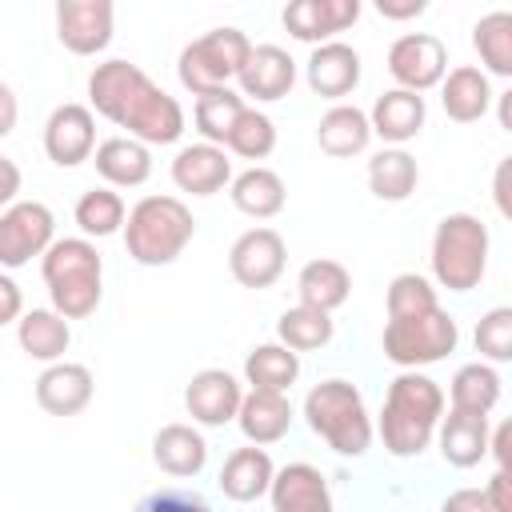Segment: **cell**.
<instances>
[{"label": "cell", "instance_id": "25", "mask_svg": "<svg viewBox=\"0 0 512 512\" xmlns=\"http://www.w3.org/2000/svg\"><path fill=\"white\" fill-rule=\"evenodd\" d=\"M272 476H276L272 456H268L264 448L248 444V448L228 452V460H224L216 484H220V492H224L228 500H236V504H252V500H260V496H268Z\"/></svg>", "mask_w": 512, "mask_h": 512}, {"label": "cell", "instance_id": "37", "mask_svg": "<svg viewBox=\"0 0 512 512\" xmlns=\"http://www.w3.org/2000/svg\"><path fill=\"white\" fill-rule=\"evenodd\" d=\"M332 332H336L332 316H328V312H316V308H304V304L284 308L280 320H276V340H280L284 348H292L296 356L324 348V344L332 340Z\"/></svg>", "mask_w": 512, "mask_h": 512}, {"label": "cell", "instance_id": "35", "mask_svg": "<svg viewBox=\"0 0 512 512\" xmlns=\"http://www.w3.org/2000/svg\"><path fill=\"white\" fill-rule=\"evenodd\" d=\"M76 228L84 240H104V236H116L124 228V216H128V204L116 188H88L80 200H76Z\"/></svg>", "mask_w": 512, "mask_h": 512}, {"label": "cell", "instance_id": "2", "mask_svg": "<svg viewBox=\"0 0 512 512\" xmlns=\"http://www.w3.org/2000/svg\"><path fill=\"white\" fill-rule=\"evenodd\" d=\"M444 404H448L444 388L432 376L400 372L384 392V408H380V420L372 432H380L384 448L396 460H412L432 444L436 424L444 416Z\"/></svg>", "mask_w": 512, "mask_h": 512}, {"label": "cell", "instance_id": "41", "mask_svg": "<svg viewBox=\"0 0 512 512\" xmlns=\"http://www.w3.org/2000/svg\"><path fill=\"white\" fill-rule=\"evenodd\" d=\"M436 288L428 276L420 272H400L392 276L388 284V320L392 316H412V312H424V308H436Z\"/></svg>", "mask_w": 512, "mask_h": 512}, {"label": "cell", "instance_id": "19", "mask_svg": "<svg viewBox=\"0 0 512 512\" xmlns=\"http://www.w3.org/2000/svg\"><path fill=\"white\" fill-rule=\"evenodd\" d=\"M96 380L88 364H72V360H56L36 376V404L48 416H76L92 404Z\"/></svg>", "mask_w": 512, "mask_h": 512}, {"label": "cell", "instance_id": "47", "mask_svg": "<svg viewBox=\"0 0 512 512\" xmlns=\"http://www.w3.org/2000/svg\"><path fill=\"white\" fill-rule=\"evenodd\" d=\"M376 12L384 20H412L428 12V0H376Z\"/></svg>", "mask_w": 512, "mask_h": 512}, {"label": "cell", "instance_id": "5", "mask_svg": "<svg viewBox=\"0 0 512 512\" xmlns=\"http://www.w3.org/2000/svg\"><path fill=\"white\" fill-rule=\"evenodd\" d=\"M304 420L336 456H352V460L364 456L372 448V436H376L360 388L352 380H340V376L320 380L316 388H308Z\"/></svg>", "mask_w": 512, "mask_h": 512}, {"label": "cell", "instance_id": "13", "mask_svg": "<svg viewBox=\"0 0 512 512\" xmlns=\"http://www.w3.org/2000/svg\"><path fill=\"white\" fill-rule=\"evenodd\" d=\"M44 152L56 168H76L96 152V116L88 104H56L44 120Z\"/></svg>", "mask_w": 512, "mask_h": 512}, {"label": "cell", "instance_id": "14", "mask_svg": "<svg viewBox=\"0 0 512 512\" xmlns=\"http://www.w3.org/2000/svg\"><path fill=\"white\" fill-rule=\"evenodd\" d=\"M240 400L244 388L228 368H200L184 388V408L204 428H224L228 420H236Z\"/></svg>", "mask_w": 512, "mask_h": 512}, {"label": "cell", "instance_id": "7", "mask_svg": "<svg viewBox=\"0 0 512 512\" xmlns=\"http://www.w3.org/2000/svg\"><path fill=\"white\" fill-rule=\"evenodd\" d=\"M456 344H460V328L452 312H444L440 304L412 316H392L380 336L384 360H392L400 372H420L428 364H440L448 352H456Z\"/></svg>", "mask_w": 512, "mask_h": 512}, {"label": "cell", "instance_id": "12", "mask_svg": "<svg viewBox=\"0 0 512 512\" xmlns=\"http://www.w3.org/2000/svg\"><path fill=\"white\" fill-rule=\"evenodd\" d=\"M116 4L112 0H60L56 4V40L72 56H96L112 44Z\"/></svg>", "mask_w": 512, "mask_h": 512}, {"label": "cell", "instance_id": "45", "mask_svg": "<svg viewBox=\"0 0 512 512\" xmlns=\"http://www.w3.org/2000/svg\"><path fill=\"white\" fill-rule=\"evenodd\" d=\"M20 184H24V176H20V164H16L12 156H0V212L16 204V196H20Z\"/></svg>", "mask_w": 512, "mask_h": 512}, {"label": "cell", "instance_id": "50", "mask_svg": "<svg viewBox=\"0 0 512 512\" xmlns=\"http://www.w3.org/2000/svg\"><path fill=\"white\" fill-rule=\"evenodd\" d=\"M492 196H496V208L508 216V212H512V204H508V156L496 164V184H492Z\"/></svg>", "mask_w": 512, "mask_h": 512}, {"label": "cell", "instance_id": "3", "mask_svg": "<svg viewBox=\"0 0 512 512\" xmlns=\"http://www.w3.org/2000/svg\"><path fill=\"white\" fill-rule=\"evenodd\" d=\"M40 272H44V284H48L52 312H60L64 320H84L100 308L104 260H100L92 240H84V236L52 240L48 252L40 256Z\"/></svg>", "mask_w": 512, "mask_h": 512}, {"label": "cell", "instance_id": "34", "mask_svg": "<svg viewBox=\"0 0 512 512\" xmlns=\"http://www.w3.org/2000/svg\"><path fill=\"white\" fill-rule=\"evenodd\" d=\"M500 372L484 360L476 364H460L452 384H448V400H452V412H468V416H488L496 404H500Z\"/></svg>", "mask_w": 512, "mask_h": 512}, {"label": "cell", "instance_id": "39", "mask_svg": "<svg viewBox=\"0 0 512 512\" xmlns=\"http://www.w3.org/2000/svg\"><path fill=\"white\" fill-rule=\"evenodd\" d=\"M272 148H276V124L260 108H244L236 116L232 132L224 136V152H232L240 160H264V156H272Z\"/></svg>", "mask_w": 512, "mask_h": 512}, {"label": "cell", "instance_id": "16", "mask_svg": "<svg viewBox=\"0 0 512 512\" xmlns=\"http://www.w3.org/2000/svg\"><path fill=\"white\" fill-rule=\"evenodd\" d=\"M360 72H364V68H360V52H356L352 44H344V40L316 44V48L308 52V60H304V80H308V88H312L316 96H324V100H336V104H344V96L356 92Z\"/></svg>", "mask_w": 512, "mask_h": 512}, {"label": "cell", "instance_id": "20", "mask_svg": "<svg viewBox=\"0 0 512 512\" xmlns=\"http://www.w3.org/2000/svg\"><path fill=\"white\" fill-rule=\"evenodd\" d=\"M172 184L188 196H216L220 188L232 184V160L216 144H204V140L184 144L172 156Z\"/></svg>", "mask_w": 512, "mask_h": 512}, {"label": "cell", "instance_id": "33", "mask_svg": "<svg viewBox=\"0 0 512 512\" xmlns=\"http://www.w3.org/2000/svg\"><path fill=\"white\" fill-rule=\"evenodd\" d=\"M296 376H300V356L292 348H284L280 340L256 344L244 356V384L256 388V392H284L288 396Z\"/></svg>", "mask_w": 512, "mask_h": 512}, {"label": "cell", "instance_id": "32", "mask_svg": "<svg viewBox=\"0 0 512 512\" xmlns=\"http://www.w3.org/2000/svg\"><path fill=\"white\" fill-rule=\"evenodd\" d=\"M420 184V164L404 148H380L368 160V192L384 204H404Z\"/></svg>", "mask_w": 512, "mask_h": 512}, {"label": "cell", "instance_id": "46", "mask_svg": "<svg viewBox=\"0 0 512 512\" xmlns=\"http://www.w3.org/2000/svg\"><path fill=\"white\" fill-rule=\"evenodd\" d=\"M484 496H488V504H492L496 512H512V480H508V468H496V472L488 476Z\"/></svg>", "mask_w": 512, "mask_h": 512}, {"label": "cell", "instance_id": "8", "mask_svg": "<svg viewBox=\"0 0 512 512\" xmlns=\"http://www.w3.org/2000/svg\"><path fill=\"white\" fill-rule=\"evenodd\" d=\"M248 52H252V40L240 28H212L192 44H184L176 60V76L192 96H204V92L228 88L240 76Z\"/></svg>", "mask_w": 512, "mask_h": 512}, {"label": "cell", "instance_id": "9", "mask_svg": "<svg viewBox=\"0 0 512 512\" xmlns=\"http://www.w3.org/2000/svg\"><path fill=\"white\" fill-rule=\"evenodd\" d=\"M56 240V216L40 200H16L0 212V268H24L32 256H44Z\"/></svg>", "mask_w": 512, "mask_h": 512}, {"label": "cell", "instance_id": "38", "mask_svg": "<svg viewBox=\"0 0 512 512\" xmlns=\"http://www.w3.org/2000/svg\"><path fill=\"white\" fill-rule=\"evenodd\" d=\"M244 108H248V104H244V96H240V92H232V88H216V92L196 96L192 116H196V132L204 136V144L224 148V136L232 132V124H236V116H240Z\"/></svg>", "mask_w": 512, "mask_h": 512}, {"label": "cell", "instance_id": "1", "mask_svg": "<svg viewBox=\"0 0 512 512\" xmlns=\"http://www.w3.org/2000/svg\"><path fill=\"white\" fill-rule=\"evenodd\" d=\"M88 108L92 116L112 120L124 136L140 144H176L184 136V108L168 96L140 64L132 60H104L88 76Z\"/></svg>", "mask_w": 512, "mask_h": 512}, {"label": "cell", "instance_id": "44", "mask_svg": "<svg viewBox=\"0 0 512 512\" xmlns=\"http://www.w3.org/2000/svg\"><path fill=\"white\" fill-rule=\"evenodd\" d=\"M440 512H496V508L488 504L484 488H456V492L444 496Z\"/></svg>", "mask_w": 512, "mask_h": 512}, {"label": "cell", "instance_id": "40", "mask_svg": "<svg viewBox=\"0 0 512 512\" xmlns=\"http://www.w3.org/2000/svg\"><path fill=\"white\" fill-rule=\"evenodd\" d=\"M476 352L492 364H504L512 360V308L500 304V308H488L480 320H476Z\"/></svg>", "mask_w": 512, "mask_h": 512}, {"label": "cell", "instance_id": "29", "mask_svg": "<svg viewBox=\"0 0 512 512\" xmlns=\"http://www.w3.org/2000/svg\"><path fill=\"white\" fill-rule=\"evenodd\" d=\"M228 196H232L236 212H244V216H252V220H272V216L284 212L288 188H284V180H280L272 168L252 164V168H244V172L232 176Z\"/></svg>", "mask_w": 512, "mask_h": 512}, {"label": "cell", "instance_id": "43", "mask_svg": "<svg viewBox=\"0 0 512 512\" xmlns=\"http://www.w3.org/2000/svg\"><path fill=\"white\" fill-rule=\"evenodd\" d=\"M24 316V292H20V284L0 268V328L4 324H16Z\"/></svg>", "mask_w": 512, "mask_h": 512}, {"label": "cell", "instance_id": "10", "mask_svg": "<svg viewBox=\"0 0 512 512\" xmlns=\"http://www.w3.org/2000/svg\"><path fill=\"white\" fill-rule=\"evenodd\" d=\"M388 72H392L396 88L416 92V96L428 88H440V80L448 72V48L432 32H404L388 44Z\"/></svg>", "mask_w": 512, "mask_h": 512}, {"label": "cell", "instance_id": "26", "mask_svg": "<svg viewBox=\"0 0 512 512\" xmlns=\"http://www.w3.org/2000/svg\"><path fill=\"white\" fill-rule=\"evenodd\" d=\"M152 460L160 472H168L176 480L200 476L208 464V440L192 424H164L152 436Z\"/></svg>", "mask_w": 512, "mask_h": 512}, {"label": "cell", "instance_id": "31", "mask_svg": "<svg viewBox=\"0 0 512 512\" xmlns=\"http://www.w3.org/2000/svg\"><path fill=\"white\" fill-rule=\"evenodd\" d=\"M16 344L24 348V356H32L40 364H56V360H64V352L72 344V328L52 308H28L16 320Z\"/></svg>", "mask_w": 512, "mask_h": 512}, {"label": "cell", "instance_id": "15", "mask_svg": "<svg viewBox=\"0 0 512 512\" xmlns=\"http://www.w3.org/2000/svg\"><path fill=\"white\" fill-rule=\"evenodd\" d=\"M280 20L292 40H304L316 48V44L336 40V32H344L360 20V0H292V4H284Z\"/></svg>", "mask_w": 512, "mask_h": 512}, {"label": "cell", "instance_id": "24", "mask_svg": "<svg viewBox=\"0 0 512 512\" xmlns=\"http://www.w3.org/2000/svg\"><path fill=\"white\" fill-rule=\"evenodd\" d=\"M92 164L108 188H140L152 176V148L132 136H108L96 144Z\"/></svg>", "mask_w": 512, "mask_h": 512}, {"label": "cell", "instance_id": "49", "mask_svg": "<svg viewBox=\"0 0 512 512\" xmlns=\"http://www.w3.org/2000/svg\"><path fill=\"white\" fill-rule=\"evenodd\" d=\"M16 120H20V100H16V92L0 80V140L16 128Z\"/></svg>", "mask_w": 512, "mask_h": 512}, {"label": "cell", "instance_id": "11", "mask_svg": "<svg viewBox=\"0 0 512 512\" xmlns=\"http://www.w3.org/2000/svg\"><path fill=\"white\" fill-rule=\"evenodd\" d=\"M288 244L276 228H248L228 248V272L240 288H272L284 276Z\"/></svg>", "mask_w": 512, "mask_h": 512}, {"label": "cell", "instance_id": "18", "mask_svg": "<svg viewBox=\"0 0 512 512\" xmlns=\"http://www.w3.org/2000/svg\"><path fill=\"white\" fill-rule=\"evenodd\" d=\"M240 96H252L256 104L284 100L296 84V60L280 44H252L244 68H240Z\"/></svg>", "mask_w": 512, "mask_h": 512}, {"label": "cell", "instance_id": "23", "mask_svg": "<svg viewBox=\"0 0 512 512\" xmlns=\"http://www.w3.org/2000/svg\"><path fill=\"white\" fill-rule=\"evenodd\" d=\"M496 92H492V80L476 68V64H456L444 72L440 80V104H444V116L456 120V124H476L484 120V112L492 108Z\"/></svg>", "mask_w": 512, "mask_h": 512}, {"label": "cell", "instance_id": "17", "mask_svg": "<svg viewBox=\"0 0 512 512\" xmlns=\"http://www.w3.org/2000/svg\"><path fill=\"white\" fill-rule=\"evenodd\" d=\"M268 500H272V512H336L324 472L308 460H292L276 468L268 484Z\"/></svg>", "mask_w": 512, "mask_h": 512}, {"label": "cell", "instance_id": "42", "mask_svg": "<svg viewBox=\"0 0 512 512\" xmlns=\"http://www.w3.org/2000/svg\"><path fill=\"white\" fill-rule=\"evenodd\" d=\"M136 512H212V508H208V500H200L196 492L160 488V492H152Z\"/></svg>", "mask_w": 512, "mask_h": 512}, {"label": "cell", "instance_id": "48", "mask_svg": "<svg viewBox=\"0 0 512 512\" xmlns=\"http://www.w3.org/2000/svg\"><path fill=\"white\" fill-rule=\"evenodd\" d=\"M512 424L504 420V424H496L492 432H488V452L496 456V468H508V456H512Z\"/></svg>", "mask_w": 512, "mask_h": 512}, {"label": "cell", "instance_id": "21", "mask_svg": "<svg viewBox=\"0 0 512 512\" xmlns=\"http://www.w3.org/2000/svg\"><path fill=\"white\" fill-rule=\"evenodd\" d=\"M424 120H428V104H424V96L404 92V88H388V92H380L376 104H372V112H368V128H372V136H380L388 148H404L408 140H416L420 128H424Z\"/></svg>", "mask_w": 512, "mask_h": 512}, {"label": "cell", "instance_id": "28", "mask_svg": "<svg viewBox=\"0 0 512 512\" xmlns=\"http://www.w3.org/2000/svg\"><path fill=\"white\" fill-rule=\"evenodd\" d=\"M316 144L320 152H328L332 160H348L360 156L372 144V128H368V112L356 104H332L320 124H316Z\"/></svg>", "mask_w": 512, "mask_h": 512}, {"label": "cell", "instance_id": "22", "mask_svg": "<svg viewBox=\"0 0 512 512\" xmlns=\"http://www.w3.org/2000/svg\"><path fill=\"white\" fill-rule=\"evenodd\" d=\"M292 420H296V412H292V400L284 392H256V388H248L240 408H236V424H240L244 440L256 444V448L284 440Z\"/></svg>", "mask_w": 512, "mask_h": 512}, {"label": "cell", "instance_id": "27", "mask_svg": "<svg viewBox=\"0 0 512 512\" xmlns=\"http://www.w3.org/2000/svg\"><path fill=\"white\" fill-rule=\"evenodd\" d=\"M488 416H468V412H452L440 416L436 424V444H440V456L444 464L452 468H472L488 456Z\"/></svg>", "mask_w": 512, "mask_h": 512}, {"label": "cell", "instance_id": "6", "mask_svg": "<svg viewBox=\"0 0 512 512\" xmlns=\"http://www.w3.org/2000/svg\"><path fill=\"white\" fill-rule=\"evenodd\" d=\"M488 224L472 212H448L432 232V280L448 292H472L488 272Z\"/></svg>", "mask_w": 512, "mask_h": 512}, {"label": "cell", "instance_id": "36", "mask_svg": "<svg viewBox=\"0 0 512 512\" xmlns=\"http://www.w3.org/2000/svg\"><path fill=\"white\" fill-rule=\"evenodd\" d=\"M472 48L480 52L484 76H512V12H488L472 28Z\"/></svg>", "mask_w": 512, "mask_h": 512}, {"label": "cell", "instance_id": "4", "mask_svg": "<svg viewBox=\"0 0 512 512\" xmlns=\"http://www.w3.org/2000/svg\"><path fill=\"white\" fill-rule=\"evenodd\" d=\"M124 248L144 268L172 264L196 236L192 208L180 196H144L124 216Z\"/></svg>", "mask_w": 512, "mask_h": 512}, {"label": "cell", "instance_id": "30", "mask_svg": "<svg viewBox=\"0 0 512 512\" xmlns=\"http://www.w3.org/2000/svg\"><path fill=\"white\" fill-rule=\"evenodd\" d=\"M296 296L304 308H316V312H336L340 304H348L352 296V272L340 264V260H308L296 276Z\"/></svg>", "mask_w": 512, "mask_h": 512}]
</instances>
